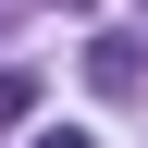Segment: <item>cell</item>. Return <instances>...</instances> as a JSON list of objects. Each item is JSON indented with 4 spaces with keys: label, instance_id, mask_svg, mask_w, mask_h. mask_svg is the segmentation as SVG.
I'll use <instances>...</instances> for the list:
<instances>
[{
    "label": "cell",
    "instance_id": "cell-1",
    "mask_svg": "<svg viewBox=\"0 0 148 148\" xmlns=\"http://www.w3.org/2000/svg\"><path fill=\"white\" fill-rule=\"evenodd\" d=\"M86 74H99V99H136V49H123V37H99V49H86Z\"/></svg>",
    "mask_w": 148,
    "mask_h": 148
},
{
    "label": "cell",
    "instance_id": "cell-3",
    "mask_svg": "<svg viewBox=\"0 0 148 148\" xmlns=\"http://www.w3.org/2000/svg\"><path fill=\"white\" fill-rule=\"evenodd\" d=\"M37 148H99V136H74V123H49V136H37Z\"/></svg>",
    "mask_w": 148,
    "mask_h": 148
},
{
    "label": "cell",
    "instance_id": "cell-2",
    "mask_svg": "<svg viewBox=\"0 0 148 148\" xmlns=\"http://www.w3.org/2000/svg\"><path fill=\"white\" fill-rule=\"evenodd\" d=\"M25 111H37V74H25V62H0V136H12Z\"/></svg>",
    "mask_w": 148,
    "mask_h": 148
}]
</instances>
